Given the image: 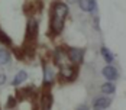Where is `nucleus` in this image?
<instances>
[{"instance_id": "obj_1", "label": "nucleus", "mask_w": 126, "mask_h": 110, "mask_svg": "<svg viewBox=\"0 0 126 110\" xmlns=\"http://www.w3.org/2000/svg\"><path fill=\"white\" fill-rule=\"evenodd\" d=\"M67 15H68V6L65 3H63V1L54 3V6H52V15H51V32L54 35L61 33Z\"/></svg>"}, {"instance_id": "obj_2", "label": "nucleus", "mask_w": 126, "mask_h": 110, "mask_svg": "<svg viewBox=\"0 0 126 110\" xmlns=\"http://www.w3.org/2000/svg\"><path fill=\"white\" fill-rule=\"evenodd\" d=\"M38 35V22L31 19L26 26V41H35Z\"/></svg>"}, {"instance_id": "obj_3", "label": "nucleus", "mask_w": 126, "mask_h": 110, "mask_svg": "<svg viewBox=\"0 0 126 110\" xmlns=\"http://www.w3.org/2000/svg\"><path fill=\"white\" fill-rule=\"evenodd\" d=\"M55 62H57L60 67L68 65V64H70V58H68L67 51H64L63 48H57V51H55Z\"/></svg>"}, {"instance_id": "obj_4", "label": "nucleus", "mask_w": 126, "mask_h": 110, "mask_svg": "<svg viewBox=\"0 0 126 110\" xmlns=\"http://www.w3.org/2000/svg\"><path fill=\"white\" fill-rule=\"evenodd\" d=\"M70 62H81L83 61V49L81 48H68L67 51Z\"/></svg>"}, {"instance_id": "obj_5", "label": "nucleus", "mask_w": 126, "mask_h": 110, "mask_svg": "<svg viewBox=\"0 0 126 110\" xmlns=\"http://www.w3.org/2000/svg\"><path fill=\"white\" fill-rule=\"evenodd\" d=\"M60 74H61V77H63V78H65V80H73V78L76 77V74H77V70L74 68V67H71V65L68 64V65H64V67H61Z\"/></svg>"}, {"instance_id": "obj_6", "label": "nucleus", "mask_w": 126, "mask_h": 110, "mask_svg": "<svg viewBox=\"0 0 126 110\" xmlns=\"http://www.w3.org/2000/svg\"><path fill=\"white\" fill-rule=\"evenodd\" d=\"M52 106V96H51V91L47 90L42 93V97H41V107L42 110H51Z\"/></svg>"}, {"instance_id": "obj_7", "label": "nucleus", "mask_w": 126, "mask_h": 110, "mask_svg": "<svg viewBox=\"0 0 126 110\" xmlns=\"http://www.w3.org/2000/svg\"><path fill=\"white\" fill-rule=\"evenodd\" d=\"M109 104H110V100L106 97H100L97 98L96 101H94V104H93V109L94 110H106L109 107Z\"/></svg>"}, {"instance_id": "obj_8", "label": "nucleus", "mask_w": 126, "mask_h": 110, "mask_svg": "<svg viewBox=\"0 0 126 110\" xmlns=\"http://www.w3.org/2000/svg\"><path fill=\"white\" fill-rule=\"evenodd\" d=\"M103 75L107 78V80H116L117 78V70L112 67V65H107V67H104V70H103Z\"/></svg>"}, {"instance_id": "obj_9", "label": "nucleus", "mask_w": 126, "mask_h": 110, "mask_svg": "<svg viewBox=\"0 0 126 110\" xmlns=\"http://www.w3.org/2000/svg\"><path fill=\"white\" fill-rule=\"evenodd\" d=\"M52 81H54V71H52V68L48 67V65H44V83H45V86L47 84L49 86Z\"/></svg>"}, {"instance_id": "obj_10", "label": "nucleus", "mask_w": 126, "mask_h": 110, "mask_svg": "<svg viewBox=\"0 0 126 110\" xmlns=\"http://www.w3.org/2000/svg\"><path fill=\"white\" fill-rule=\"evenodd\" d=\"M80 7L84 12H93L96 9V0H80Z\"/></svg>"}, {"instance_id": "obj_11", "label": "nucleus", "mask_w": 126, "mask_h": 110, "mask_svg": "<svg viewBox=\"0 0 126 110\" xmlns=\"http://www.w3.org/2000/svg\"><path fill=\"white\" fill-rule=\"evenodd\" d=\"M26 78H28V74H26V71H19L17 73V75L15 77V80H13V86H19V84H22L23 81H25Z\"/></svg>"}, {"instance_id": "obj_12", "label": "nucleus", "mask_w": 126, "mask_h": 110, "mask_svg": "<svg viewBox=\"0 0 126 110\" xmlns=\"http://www.w3.org/2000/svg\"><path fill=\"white\" fill-rule=\"evenodd\" d=\"M10 61V54L6 51V49H0V64L1 65H6Z\"/></svg>"}, {"instance_id": "obj_13", "label": "nucleus", "mask_w": 126, "mask_h": 110, "mask_svg": "<svg viewBox=\"0 0 126 110\" xmlns=\"http://www.w3.org/2000/svg\"><path fill=\"white\" fill-rule=\"evenodd\" d=\"M101 55H103V58L109 62V64H110V62L114 60V58H113V54H112L109 49L106 48V47H101Z\"/></svg>"}, {"instance_id": "obj_14", "label": "nucleus", "mask_w": 126, "mask_h": 110, "mask_svg": "<svg viewBox=\"0 0 126 110\" xmlns=\"http://www.w3.org/2000/svg\"><path fill=\"white\" fill-rule=\"evenodd\" d=\"M101 91H103L104 94H112L114 91V86L112 83H104V84L101 86Z\"/></svg>"}, {"instance_id": "obj_15", "label": "nucleus", "mask_w": 126, "mask_h": 110, "mask_svg": "<svg viewBox=\"0 0 126 110\" xmlns=\"http://www.w3.org/2000/svg\"><path fill=\"white\" fill-rule=\"evenodd\" d=\"M0 42H1V44H4V45H10V44H12L10 38L7 36V35H6L1 29H0Z\"/></svg>"}, {"instance_id": "obj_16", "label": "nucleus", "mask_w": 126, "mask_h": 110, "mask_svg": "<svg viewBox=\"0 0 126 110\" xmlns=\"http://www.w3.org/2000/svg\"><path fill=\"white\" fill-rule=\"evenodd\" d=\"M15 106H16V98L9 97V100H7V107H9V109H13Z\"/></svg>"}, {"instance_id": "obj_17", "label": "nucleus", "mask_w": 126, "mask_h": 110, "mask_svg": "<svg viewBox=\"0 0 126 110\" xmlns=\"http://www.w3.org/2000/svg\"><path fill=\"white\" fill-rule=\"evenodd\" d=\"M4 81H6V75L3 73H0V84H3Z\"/></svg>"}, {"instance_id": "obj_18", "label": "nucleus", "mask_w": 126, "mask_h": 110, "mask_svg": "<svg viewBox=\"0 0 126 110\" xmlns=\"http://www.w3.org/2000/svg\"><path fill=\"white\" fill-rule=\"evenodd\" d=\"M78 110H88V107L87 106H80V109Z\"/></svg>"}, {"instance_id": "obj_19", "label": "nucleus", "mask_w": 126, "mask_h": 110, "mask_svg": "<svg viewBox=\"0 0 126 110\" xmlns=\"http://www.w3.org/2000/svg\"><path fill=\"white\" fill-rule=\"evenodd\" d=\"M70 3H77V1H80V0H68Z\"/></svg>"}]
</instances>
